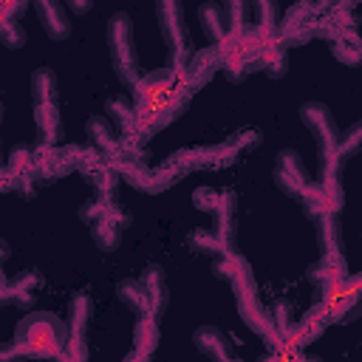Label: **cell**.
Wrapping results in <instances>:
<instances>
[{
	"label": "cell",
	"mask_w": 362,
	"mask_h": 362,
	"mask_svg": "<svg viewBox=\"0 0 362 362\" xmlns=\"http://www.w3.org/2000/svg\"><path fill=\"white\" fill-rule=\"evenodd\" d=\"M17 342L34 354H62L68 348V325L54 314H28L17 325Z\"/></svg>",
	"instance_id": "6da1fadb"
},
{
	"label": "cell",
	"mask_w": 362,
	"mask_h": 362,
	"mask_svg": "<svg viewBox=\"0 0 362 362\" xmlns=\"http://www.w3.org/2000/svg\"><path fill=\"white\" fill-rule=\"evenodd\" d=\"M161 37L170 45V68L181 82L187 79V28H184V8L181 0H156Z\"/></svg>",
	"instance_id": "7a4b0ae2"
},
{
	"label": "cell",
	"mask_w": 362,
	"mask_h": 362,
	"mask_svg": "<svg viewBox=\"0 0 362 362\" xmlns=\"http://www.w3.org/2000/svg\"><path fill=\"white\" fill-rule=\"evenodd\" d=\"M229 286H232V291H235V303H238L240 320H243L252 331H257V334H272V317H269V311L263 308V303H260V297H257V288H255L249 263L240 266V269L229 277Z\"/></svg>",
	"instance_id": "3957f363"
},
{
	"label": "cell",
	"mask_w": 362,
	"mask_h": 362,
	"mask_svg": "<svg viewBox=\"0 0 362 362\" xmlns=\"http://www.w3.org/2000/svg\"><path fill=\"white\" fill-rule=\"evenodd\" d=\"M107 42H110V57L119 79L124 85H136L139 68H136V51H133V25L127 14H113L107 23Z\"/></svg>",
	"instance_id": "277c9868"
},
{
	"label": "cell",
	"mask_w": 362,
	"mask_h": 362,
	"mask_svg": "<svg viewBox=\"0 0 362 362\" xmlns=\"http://www.w3.org/2000/svg\"><path fill=\"white\" fill-rule=\"evenodd\" d=\"M300 119L305 122V127L314 133L317 139V147L322 153V164H339L337 158V144H339V130H337V122L331 116V110L320 102H305L300 107Z\"/></svg>",
	"instance_id": "5b68a950"
},
{
	"label": "cell",
	"mask_w": 362,
	"mask_h": 362,
	"mask_svg": "<svg viewBox=\"0 0 362 362\" xmlns=\"http://www.w3.org/2000/svg\"><path fill=\"white\" fill-rule=\"evenodd\" d=\"M274 181L286 195H303L308 181V170L300 161V156L294 150H280L277 161H274Z\"/></svg>",
	"instance_id": "8992f818"
},
{
	"label": "cell",
	"mask_w": 362,
	"mask_h": 362,
	"mask_svg": "<svg viewBox=\"0 0 362 362\" xmlns=\"http://www.w3.org/2000/svg\"><path fill=\"white\" fill-rule=\"evenodd\" d=\"M325 311L331 320H354L362 311V286H345L339 283L334 291L325 294Z\"/></svg>",
	"instance_id": "52a82bcc"
},
{
	"label": "cell",
	"mask_w": 362,
	"mask_h": 362,
	"mask_svg": "<svg viewBox=\"0 0 362 362\" xmlns=\"http://www.w3.org/2000/svg\"><path fill=\"white\" fill-rule=\"evenodd\" d=\"M88 320H90V297L76 294L71 300V308H68V348H65L68 356H85L82 337H85Z\"/></svg>",
	"instance_id": "ba28073f"
},
{
	"label": "cell",
	"mask_w": 362,
	"mask_h": 362,
	"mask_svg": "<svg viewBox=\"0 0 362 362\" xmlns=\"http://www.w3.org/2000/svg\"><path fill=\"white\" fill-rule=\"evenodd\" d=\"M85 130H88L90 144H93L105 158H119V136H116V127H113L107 119L93 116V119H88Z\"/></svg>",
	"instance_id": "9c48e42d"
},
{
	"label": "cell",
	"mask_w": 362,
	"mask_h": 362,
	"mask_svg": "<svg viewBox=\"0 0 362 362\" xmlns=\"http://www.w3.org/2000/svg\"><path fill=\"white\" fill-rule=\"evenodd\" d=\"M34 122H37L40 141L45 147H51V144L59 141L62 124H59V113H57V99L54 102H34Z\"/></svg>",
	"instance_id": "30bf717a"
},
{
	"label": "cell",
	"mask_w": 362,
	"mask_h": 362,
	"mask_svg": "<svg viewBox=\"0 0 362 362\" xmlns=\"http://www.w3.org/2000/svg\"><path fill=\"white\" fill-rule=\"evenodd\" d=\"M209 215H212V226H215L212 232L218 235V240L226 249H232V238H235V204H232V195L221 192V198H218V204H215V209Z\"/></svg>",
	"instance_id": "8fae6325"
},
{
	"label": "cell",
	"mask_w": 362,
	"mask_h": 362,
	"mask_svg": "<svg viewBox=\"0 0 362 362\" xmlns=\"http://www.w3.org/2000/svg\"><path fill=\"white\" fill-rule=\"evenodd\" d=\"M119 170H122V175H124L133 187H139V189H144V192H158V189H164V187L170 184V175H167V173H150L147 167L133 164L130 158H124V161L119 164Z\"/></svg>",
	"instance_id": "7c38bea8"
},
{
	"label": "cell",
	"mask_w": 362,
	"mask_h": 362,
	"mask_svg": "<svg viewBox=\"0 0 362 362\" xmlns=\"http://www.w3.org/2000/svg\"><path fill=\"white\" fill-rule=\"evenodd\" d=\"M116 291H119V300H122L130 311H136V314H156V311H153L150 291L144 288V283H141V280H133V277L119 280Z\"/></svg>",
	"instance_id": "4fadbf2b"
},
{
	"label": "cell",
	"mask_w": 362,
	"mask_h": 362,
	"mask_svg": "<svg viewBox=\"0 0 362 362\" xmlns=\"http://www.w3.org/2000/svg\"><path fill=\"white\" fill-rule=\"evenodd\" d=\"M221 8L226 17L229 40L243 42V37L249 34V0H221Z\"/></svg>",
	"instance_id": "5bb4252c"
},
{
	"label": "cell",
	"mask_w": 362,
	"mask_h": 362,
	"mask_svg": "<svg viewBox=\"0 0 362 362\" xmlns=\"http://www.w3.org/2000/svg\"><path fill=\"white\" fill-rule=\"evenodd\" d=\"M195 348L204 354V356H209V359H232V354H229V345H226V337L215 328V325H204V328H198L195 331Z\"/></svg>",
	"instance_id": "9a60e30c"
},
{
	"label": "cell",
	"mask_w": 362,
	"mask_h": 362,
	"mask_svg": "<svg viewBox=\"0 0 362 362\" xmlns=\"http://www.w3.org/2000/svg\"><path fill=\"white\" fill-rule=\"evenodd\" d=\"M314 6L311 3H297V6H291L288 11H286V20H283V34L286 37H294V40H303L308 31H311V25H314Z\"/></svg>",
	"instance_id": "2e32d148"
},
{
	"label": "cell",
	"mask_w": 362,
	"mask_h": 362,
	"mask_svg": "<svg viewBox=\"0 0 362 362\" xmlns=\"http://www.w3.org/2000/svg\"><path fill=\"white\" fill-rule=\"evenodd\" d=\"M198 20L206 31V37L212 40V45H223L229 40V28H226V17H223V8L215 6V3H204L198 8Z\"/></svg>",
	"instance_id": "e0dca14e"
},
{
	"label": "cell",
	"mask_w": 362,
	"mask_h": 362,
	"mask_svg": "<svg viewBox=\"0 0 362 362\" xmlns=\"http://www.w3.org/2000/svg\"><path fill=\"white\" fill-rule=\"evenodd\" d=\"M107 116L113 119V124H116V130L124 136V139H133V133L139 130V113H136V107L130 105V102H124V99H119V96H113V99H107Z\"/></svg>",
	"instance_id": "ac0fdd59"
},
{
	"label": "cell",
	"mask_w": 362,
	"mask_h": 362,
	"mask_svg": "<svg viewBox=\"0 0 362 362\" xmlns=\"http://www.w3.org/2000/svg\"><path fill=\"white\" fill-rule=\"evenodd\" d=\"M317 243H320V249H322V257H337V255H342L337 212H328V215H320V218H317Z\"/></svg>",
	"instance_id": "d6986e66"
},
{
	"label": "cell",
	"mask_w": 362,
	"mask_h": 362,
	"mask_svg": "<svg viewBox=\"0 0 362 362\" xmlns=\"http://www.w3.org/2000/svg\"><path fill=\"white\" fill-rule=\"evenodd\" d=\"M133 342H136V356H150L153 354V348L158 345L156 314H139L136 328H133Z\"/></svg>",
	"instance_id": "ffe728a7"
},
{
	"label": "cell",
	"mask_w": 362,
	"mask_h": 362,
	"mask_svg": "<svg viewBox=\"0 0 362 362\" xmlns=\"http://www.w3.org/2000/svg\"><path fill=\"white\" fill-rule=\"evenodd\" d=\"M37 14L42 20V28L54 40H62L68 34V17H65V11L57 0H37Z\"/></svg>",
	"instance_id": "44dd1931"
},
{
	"label": "cell",
	"mask_w": 362,
	"mask_h": 362,
	"mask_svg": "<svg viewBox=\"0 0 362 362\" xmlns=\"http://www.w3.org/2000/svg\"><path fill=\"white\" fill-rule=\"evenodd\" d=\"M31 99L34 102H54L57 99V79L48 68H37L31 76Z\"/></svg>",
	"instance_id": "7402d4cb"
},
{
	"label": "cell",
	"mask_w": 362,
	"mask_h": 362,
	"mask_svg": "<svg viewBox=\"0 0 362 362\" xmlns=\"http://www.w3.org/2000/svg\"><path fill=\"white\" fill-rule=\"evenodd\" d=\"M141 283H144V288L150 291L153 311L158 314V311L164 308V300H167V294H164V272H161V266H147L144 274H141Z\"/></svg>",
	"instance_id": "603a6c76"
},
{
	"label": "cell",
	"mask_w": 362,
	"mask_h": 362,
	"mask_svg": "<svg viewBox=\"0 0 362 362\" xmlns=\"http://www.w3.org/2000/svg\"><path fill=\"white\" fill-rule=\"evenodd\" d=\"M187 243H189V249H195V252H204V255H223V252H229L221 240H218V235L215 232H209V229H192L189 235H187Z\"/></svg>",
	"instance_id": "cb8c5ba5"
},
{
	"label": "cell",
	"mask_w": 362,
	"mask_h": 362,
	"mask_svg": "<svg viewBox=\"0 0 362 362\" xmlns=\"http://www.w3.org/2000/svg\"><path fill=\"white\" fill-rule=\"evenodd\" d=\"M269 317H272V331L274 334H280V337L291 334V328H294V308H291L288 300H274Z\"/></svg>",
	"instance_id": "d4e9b609"
},
{
	"label": "cell",
	"mask_w": 362,
	"mask_h": 362,
	"mask_svg": "<svg viewBox=\"0 0 362 362\" xmlns=\"http://www.w3.org/2000/svg\"><path fill=\"white\" fill-rule=\"evenodd\" d=\"M362 147V119L351 127V130H345L342 136H339V144H337V158L342 161L345 156H351V153H356Z\"/></svg>",
	"instance_id": "484cf974"
},
{
	"label": "cell",
	"mask_w": 362,
	"mask_h": 362,
	"mask_svg": "<svg viewBox=\"0 0 362 362\" xmlns=\"http://www.w3.org/2000/svg\"><path fill=\"white\" fill-rule=\"evenodd\" d=\"M255 14H257V34H269L274 23V0H252Z\"/></svg>",
	"instance_id": "4316f807"
},
{
	"label": "cell",
	"mask_w": 362,
	"mask_h": 362,
	"mask_svg": "<svg viewBox=\"0 0 362 362\" xmlns=\"http://www.w3.org/2000/svg\"><path fill=\"white\" fill-rule=\"evenodd\" d=\"M218 198H221V192H215V189H209V187L195 189V195H192L195 206H198V209H204V212H212V209H215V204H218Z\"/></svg>",
	"instance_id": "83f0119b"
},
{
	"label": "cell",
	"mask_w": 362,
	"mask_h": 362,
	"mask_svg": "<svg viewBox=\"0 0 362 362\" xmlns=\"http://www.w3.org/2000/svg\"><path fill=\"white\" fill-rule=\"evenodd\" d=\"M3 40H6V45L17 48V45H23L25 34H23V28H17L14 20H3Z\"/></svg>",
	"instance_id": "f1b7e54d"
},
{
	"label": "cell",
	"mask_w": 362,
	"mask_h": 362,
	"mask_svg": "<svg viewBox=\"0 0 362 362\" xmlns=\"http://www.w3.org/2000/svg\"><path fill=\"white\" fill-rule=\"evenodd\" d=\"M25 8V0H3V20H14Z\"/></svg>",
	"instance_id": "f546056e"
},
{
	"label": "cell",
	"mask_w": 362,
	"mask_h": 362,
	"mask_svg": "<svg viewBox=\"0 0 362 362\" xmlns=\"http://www.w3.org/2000/svg\"><path fill=\"white\" fill-rule=\"evenodd\" d=\"M68 6H71L74 11H79V14H82V11H88V8H90V0H68Z\"/></svg>",
	"instance_id": "4dcf8cb0"
}]
</instances>
